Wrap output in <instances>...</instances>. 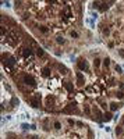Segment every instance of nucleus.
<instances>
[{
    "label": "nucleus",
    "instance_id": "nucleus-1",
    "mask_svg": "<svg viewBox=\"0 0 124 139\" xmlns=\"http://www.w3.org/2000/svg\"><path fill=\"white\" fill-rule=\"evenodd\" d=\"M17 82H21L24 83L27 88H29V89H35L36 86H38V83H36V79L34 78V75H31V74H21V78L20 79H15Z\"/></svg>",
    "mask_w": 124,
    "mask_h": 139
},
{
    "label": "nucleus",
    "instance_id": "nucleus-2",
    "mask_svg": "<svg viewBox=\"0 0 124 139\" xmlns=\"http://www.w3.org/2000/svg\"><path fill=\"white\" fill-rule=\"evenodd\" d=\"M27 102H28L29 104H31L34 108H38V107H41V102H42V96L39 93H34V95H31V96L27 99Z\"/></svg>",
    "mask_w": 124,
    "mask_h": 139
},
{
    "label": "nucleus",
    "instance_id": "nucleus-3",
    "mask_svg": "<svg viewBox=\"0 0 124 139\" xmlns=\"http://www.w3.org/2000/svg\"><path fill=\"white\" fill-rule=\"evenodd\" d=\"M77 66L80 68V71H88L89 70V66H88V61L85 59H80L77 61Z\"/></svg>",
    "mask_w": 124,
    "mask_h": 139
},
{
    "label": "nucleus",
    "instance_id": "nucleus-4",
    "mask_svg": "<svg viewBox=\"0 0 124 139\" xmlns=\"http://www.w3.org/2000/svg\"><path fill=\"white\" fill-rule=\"evenodd\" d=\"M41 75H42L43 78H49V76L52 75V68H50L49 66H45L41 70Z\"/></svg>",
    "mask_w": 124,
    "mask_h": 139
},
{
    "label": "nucleus",
    "instance_id": "nucleus-5",
    "mask_svg": "<svg viewBox=\"0 0 124 139\" xmlns=\"http://www.w3.org/2000/svg\"><path fill=\"white\" fill-rule=\"evenodd\" d=\"M114 134H116L117 138H123L124 136V127L123 125H117L116 129H114Z\"/></svg>",
    "mask_w": 124,
    "mask_h": 139
},
{
    "label": "nucleus",
    "instance_id": "nucleus-6",
    "mask_svg": "<svg viewBox=\"0 0 124 139\" xmlns=\"http://www.w3.org/2000/svg\"><path fill=\"white\" fill-rule=\"evenodd\" d=\"M93 115H95V117H93L95 120L98 118V120H100V121H102V118H103V113H102V111H100L98 107H96V106H93Z\"/></svg>",
    "mask_w": 124,
    "mask_h": 139
},
{
    "label": "nucleus",
    "instance_id": "nucleus-7",
    "mask_svg": "<svg viewBox=\"0 0 124 139\" xmlns=\"http://www.w3.org/2000/svg\"><path fill=\"white\" fill-rule=\"evenodd\" d=\"M110 4H114V1H109V3H107V1H102V4H100V7H99V11H102V13L106 11L110 7Z\"/></svg>",
    "mask_w": 124,
    "mask_h": 139
},
{
    "label": "nucleus",
    "instance_id": "nucleus-8",
    "mask_svg": "<svg viewBox=\"0 0 124 139\" xmlns=\"http://www.w3.org/2000/svg\"><path fill=\"white\" fill-rule=\"evenodd\" d=\"M75 76H77V83H78V85H82V83H84V81H85V76L82 75L81 71L75 72Z\"/></svg>",
    "mask_w": 124,
    "mask_h": 139
},
{
    "label": "nucleus",
    "instance_id": "nucleus-9",
    "mask_svg": "<svg viewBox=\"0 0 124 139\" xmlns=\"http://www.w3.org/2000/svg\"><path fill=\"white\" fill-rule=\"evenodd\" d=\"M100 29H102V32H103V35H105V36H110V27H109V25L100 24Z\"/></svg>",
    "mask_w": 124,
    "mask_h": 139
},
{
    "label": "nucleus",
    "instance_id": "nucleus-10",
    "mask_svg": "<svg viewBox=\"0 0 124 139\" xmlns=\"http://www.w3.org/2000/svg\"><path fill=\"white\" fill-rule=\"evenodd\" d=\"M63 86L66 88V90H67V92H74V85H73V83L70 82V81H67V82H64L63 83Z\"/></svg>",
    "mask_w": 124,
    "mask_h": 139
},
{
    "label": "nucleus",
    "instance_id": "nucleus-11",
    "mask_svg": "<svg viewBox=\"0 0 124 139\" xmlns=\"http://www.w3.org/2000/svg\"><path fill=\"white\" fill-rule=\"evenodd\" d=\"M112 120H113L112 111H106V113H103V118H102V121H112Z\"/></svg>",
    "mask_w": 124,
    "mask_h": 139
},
{
    "label": "nucleus",
    "instance_id": "nucleus-12",
    "mask_svg": "<svg viewBox=\"0 0 124 139\" xmlns=\"http://www.w3.org/2000/svg\"><path fill=\"white\" fill-rule=\"evenodd\" d=\"M52 125H53V128L56 129V131H60V129L63 128V125H61V122L59 121V120H53V121H52Z\"/></svg>",
    "mask_w": 124,
    "mask_h": 139
},
{
    "label": "nucleus",
    "instance_id": "nucleus-13",
    "mask_svg": "<svg viewBox=\"0 0 124 139\" xmlns=\"http://www.w3.org/2000/svg\"><path fill=\"white\" fill-rule=\"evenodd\" d=\"M36 50V54H38V57H41V59H46L47 56H46V53H45V50H43L42 47H38V49H35Z\"/></svg>",
    "mask_w": 124,
    "mask_h": 139
},
{
    "label": "nucleus",
    "instance_id": "nucleus-14",
    "mask_svg": "<svg viewBox=\"0 0 124 139\" xmlns=\"http://www.w3.org/2000/svg\"><path fill=\"white\" fill-rule=\"evenodd\" d=\"M121 106H123V103H114V102H112V103H110V111H116V110H119Z\"/></svg>",
    "mask_w": 124,
    "mask_h": 139
},
{
    "label": "nucleus",
    "instance_id": "nucleus-15",
    "mask_svg": "<svg viewBox=\"0 0 124 139\" xmlns=\"http://www.w3.org/2000/svg\"><path fill=\"white\" fill-rule=\"evenodd\" d=\"M38 29H39V32H41V34H43V35H47L50 32V29L47 27H45V25H39Z\"/></svg>",
    "mask_w": 124,
    "mask_h": 139
},
{
    "label": "nucleus",
    "instance_id": "nucleus-16",
    "mask_svg": "<svg viewBox=\"0 0 124 139\" xmlns=\"http://www.w3.org/2000/svg\"><path fill=\"white\" fill-rule=\"evenodd\" d=\"M106 82L109 83L110 86H114V85H117L116 78H114V76H107V78H106Z\"/></svg>",
    "mask_w": 124,
    "mask_h": 139
},
{
    "label": "nucleus",
    "instance_id": "nucleus-17",
    "mask_svg": "<svg viewBox=\"0 0 124 139\" xmlns=\"http://www.w3.org/2000/svg\"><path fill=\"white\" fill-rule=\"evenodd\" d=\"M56 43H59V45H64V43H66V39H64V36H61V35H57V36H56Z\"/></svg>",
    "mask_w": 124,
    "mask_h": 139
},
{
    "label": "nucleus",
    "instance_id": "nucleus-18",
    "mask_svg": "<svg viewBox=\"0 0 124 139\" xmlns=\"http://www.w3.org/2000/svg\"><path fill=\"white\" fill-rule=\"evenodd\" d=\"M17 104H20V100H18V97L13 96V99L10 100V106H11V107H14V106H17Z\"/></svg>",
    "mask_w": 124,
    "mask_h": 139
},
{
    "label": "nucleus",
    "instance_id": "nucleus-19",
    "mask_svg": "<svg viewBox=\"0 0 124 139\" xmlns=\"http://www.w3.org/2000/svg\"><path fill=\"white\" fill-rule=\"evenodd\" d=\"M84 113H85L86 115H91L92 113H91V107H89L88 104H84Z\"/></svg>",
    "mask_w": 124,
    "mask_h": 139
},
{
    "label": "nucleus",
    "instance_id": "nucleus-20",
    "mask_svg": "<svg viewBox=\"0 0 124 139\" xmlns=\"http://www.w3.org/2000/svg\"><path fill=\"white\" fill-rule=\"evenodd\" d=\"M93 67H95V70L100 67V59H99V57H96V59L93 60Z\"/></svg>",
    "mask_w": 124,
    "mask_h": 139
},
{
    "label": "nucleus",
    "instance_id": "nucleus-21",
    "mask_svg": "<svg viewBox=\"0 0 124 139\" xmlns=\"http://www.w3.org/2000/svg\"><path fill=\"white\" fill-rule=\"evenodd\" d=\"M114 96H116L117 99H124V92H121V90H117L116 93H114Z\"/></svg>",
    "mask_w": 124,
    "mask_h": 139
},
{
    "label": "nucleus",
    "instance_id": "nucleus-22",
    "mask_svg": "<svg viewBox=\"0 0 124 139\" xmlns=\"http://www.w3.org/2000/svg\"><path fill=\"white\" fill-rule=\"evenodd\" d=\"M103 66L106 67V68H109V66H110V59L109 57H106V59L103 60Z\"/></svg>",
    "mask_w": 124,
    "mask_h": 139
},
{
    "label": "nucleus",
    "instance_id": "nucleus-23",
    "mask_svg": "<svg viewBox=\"0 0 124 139\" xmlns=\"http://www.w3.org/2000/svg\"><path fill=\"white\" fill-rule=\"evenodd\" d=\"M100 4H102V1H93V3H92V7H93V8H98V10H99Z\"/></svg>",
    "mask_w": 124,
    "mask_h": 139
},
{
    "label": "nucleus",
    "instance_id": "nucleus-24",
    "mask_svg": "<svg viewBox=\"0 0 124 139\" xmlns=\"http://www.w3.org/2000/svg\"><path fill=\"white\" fill-rule=\"evenodd\" d=\"M70 36H71V38H75V39H77L80 35H78V32H75V31H70Z\"/></svg>",
    "mask_w": 124,
    "mask_h": 139
},
{
    "label": "nucleus",
    "instance_id": "nucleus-25",
    "mask_svg": "<svg viewBox=\"0 0 124 139\" xmlns=\"http://www.w3.org/2000/svg\"><path fill=\"white\" fill-rule=\"evenodd\" d=\"M67 124L70 125V127H74V125H75V121H74V120H71V118H67Z\"/></svg>",
    "mask_w": 124,
    "mask_h": 139
},
{
    "label": "nucleus",
    "instance_id": "nucleus-26",
    "mask_svg": "<svg viewBox=\"0 0 124 139\" xmlns=\"http://www.w3.org/2000/svg\"><path fill=\"white\" fill-rule=\"evenodd\" d=\"M114 70H116V71H117V72H119V74H121V71H123V68H121V67L119 66V64H116V67H114Z\"/></svg>",
    "mask_w": 124,
    "mask_h": 139
},
{
    "label": "nucleus",
    "instance_id": "nucleus-27",
    "mask_svg": "<svg viewBox=\"0 0 124 139\" xmlns=\"http://www.w3.org/2000/svg\"><path fill=\"white\" fill-rule=\"evenodd\" d=\"M4 88H6V89H7L8 92H10V93H13V90H11V86L8 85V83H4Z\"/></svg>",
    "mask_w": 124,
    "mask_h": 139
},
{
    "label": "nucleus",
    "instance_id": "nucleus-28",
    "mask_svg": "<svg viewBox=\"0 0 124 139\" xmlns=\"http://www.w3.org/2000/svg\"><path fill=\"white\" fill-rule=\"evenodd\" d=\"M21 128L22 129H31V127H29L28 124H21Z\"/></svg>",
    "mask_w": 124,
    "mask_h": 139
},
{
    "label": "nucleus",
    "instance_id": "nucleus-29",
    "mask_svg": "<svg viewBox=\"0 0 124 139\" xmlns=\"http://www.w3.org/2000/svg\"><path fill=\"white\" fill-rule=\"evenodd\" d=\"M119 54H120V57L124 59V49H120V50H119Z\"/></svg>",
    "mask_w": 124,
    "mask_h": 139
},
{
    "label": "nucleus",
    "instance_id": "nucleus-30",
    "mask_svg": "<svg viewBox=\"0 0 124 139\" xmlns=\"http://www.w3.org/2000/svg\"><path fill=\"white\" fill-rule=\"evenodd\" d=\"M75 125H77V127H80V128H82V127H84V124H82L81 121H77V122H75Z\"/></svg>",
    "mask_w": 124,
    "mask_h": 139
},
{
    "label": "nucleus",
    "instance_id": "nucleus-31",
    "mask_svg": "<svg viewBox=\"0 0 124 139\" xmlns=\"http://www.w3.org/2000/svg\"><path fill=\"white\" fill-rule=\"evenodd\" d=\"M120 90H121V92H124V82L120 83Z\"/></svg>",
    "mask_w": 124,
    "mask_h": 139
},
{
    "label": "nucleus",
    "instance_id": "nucleus-32",
    "mask_svg": "<svg viewBox=\"0 0 124 139\" xmlns=\"http://www.w3.org/2000/svg\"><path fill=\"white\" fill-rule=\"evenodd\" d=\"M121 125H123V127H124V115H123V117H121Z\"/></svg>",
    "mask_w": 124,
    "mask_h": 139
},
{
    "label": "nucleus",
    "instance_id": "nucleus-33",
    "mask_svg": "<svg viewBox=\"0 0 124 139\" xmlns=\"http://www.w3.org/2000/svg\"><path fill=\"white\" fill-rule=\"evenodd\" d=\"M29 139H39V138H38V136H35V135H34V136H31Z\"/></svg>",
    "mask_w": 124,
    "mask_h": 139
}]
</instances>
